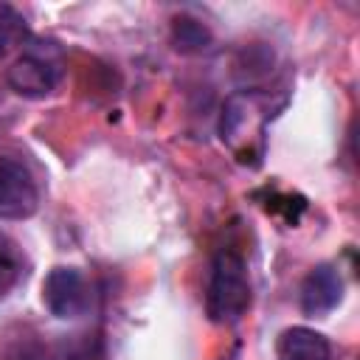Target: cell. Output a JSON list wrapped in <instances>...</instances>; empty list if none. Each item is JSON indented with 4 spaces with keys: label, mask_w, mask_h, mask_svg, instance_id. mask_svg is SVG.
<instances>
[{
    "label": "cell",
    "mask_w": 360,
    "mask_h": 360,
    "mask_svg": "<svg viewBox=\"0 0 360 360\" xmlns=\"http://www.w3.org/2000/svg\"><path fill=\"white\" fill-rule=\"evenodd\" d=\"M273 101L262 90H236L225 98L217 135L239 163L259 166L264 155V132L273 118Z\"/></svg>",
    "instance_id": "6da1fadb"
},
{
    "label": "cell",
    "mask_w": 360,
    "mask_h": 360,
    "mask_svg": "<svg viewBox=\"0 0 360 360\" xmlns=\"http://www.w3.org/2000/svg\"><path fill=\"white\" fill-rule=\"evenodd\" d=\"M250 273L245 253L233 245H222L208 270V287H205V312L211 323L233 326L242 321V315L250 307Z\"/></svg>",
    "instance_id": "7a4b0ae2"
},
{
    "label": "cell",
    "mask_w": 360,
    "mask_h": 360,
    "mask_svg": "<svg viewBox=\"0 0 360 360\" xmlns=\"http://www.w3.org/2000/svg\"><path fill=\"white\" fill-rule=\"evenodd\" d=\"M39 208V186L22 158L0 155V219L20 222Z\"/></svg>",
    "instance_id": "3957f363"
},
{
    "label": "cell",
    "mask_w": 360,
    "mask_h": 360,
    "mask_svg": "<svg viewBox=\"0 0 360 360\" xmlns=\"http://www.w3.org/2000/svg\"><path fill=\"white\" fill-rule=\"evenodd\" d=\"M42 301L53 318H82L90 309V284L79 267L56 264L42 281Z\"/></svg>",
    "instance_id": "277c9868"
},
{
    "label": "cell",
    "mask_w": 360,
    "mask_h": 360,
    "mask_svg": "<svg viewBox=\"0 0 360 360\" xmlns=\"http://www.w3.org/2000/svg\"><path fill=\"white\" fill-rule=\"evenodd\" d=\"M62 79V70L56 62L39 56V53H22L8 70H6V82L8 87L22 96V98H45L56 90Z\"/></svg>",
    "instance_id": "5b68a950"
},
{
    "label": "cell",
    "mask_w": 360,
    "mask_h": 360,
    "mask_svg": "<svg viewBox=\"0 0 360 360\" xmlns=\"http://www.w3.org/2000/svg\"><path fill=\"white\" fill-rule=\"evenodd\" d=\"M343 298V278L332 264H315L304 281H301V292H298V304L304 315H329Z\"/></svg>",
    "instance_id": "8992f818"
},
{
    "label": "cell",
    "mask_w": 360,
    "mask_h": 360,
    "mask_svg": "<svg viewBox=\"0 0 360 360\" xmlns=\"http://www.w3.org/2000/svg\"><path fill=\"white\" fill-rule=\"evenodd\" d=\"M278 360H332V343L323 332L309 326H290L276 343Z\"/></svg>",
    "instance_id": "52a82bcc"
},
{
    "label": "cell",
    "mask_w": 360,
    "mask_h": 360,
    "mask_svg": "<svg viewBox=\"0 0 360 360\" xmlns=\"http://www.w3.org/2000/svg\"><path fill=\"white\" fill-rule=\"evenodd\" d=\"M211 42H214V37H211L205 22H200L194 17H177L172 22V45H174V51H180V53H202V51L211 48Z\"/></svg>",
    "instance_id": "ba28073f"
},
{
    "label": "cell",
    "mask_w": 360,
    "mask_h": 360,
    "mask_svg": "<svg viewBox=\"0 0 360 360\" xmlns=\"http://www.w3.org/2000/svg\"><path fill=\"white\" fill-rule=\"evenodd\" d=\"M22 273H25V259L20 245L11 236L0 233V298H6L20 284Z\"/></svg>",
    "instance_id": "9c48e42d"
},
{
    "label": "cell",
    "mask_w": 360,
    "mask_h": 360,
    "mask_svg": "<svg viewBox=\"0 0 360 360\" xmlns=\"http://www.w3.org/2000/svg\"><path fill=\"white\" fill-rule=\"evenodd\" d=\"M20 37H25V17L11 3H0V59Z\"/></svg>",
    "instance_id": "30bf717a"
},
{
    "label": "cell",
    "mask_w": 360,
    "mask_h": 360,
    "mask_svg": "<svg viewBox=\"0 0 360 360\" xmlns=\"http://www.w3.org/2000/svg\"><path fill=\"white\" fill-rule=\"evenodd\" d=\"M6 360H56V357H53V352L42 340H20L6 354Z\"/></svg>",
    "instance_id": "8fae6325"
},
{
    "label": "cell",
    "mask_w": 360,
    "mask_h": 360,
    "mask_svg": "<svg viewBox=\"0 0 360 360\" xmlns=\"http://www.w3.org/2000/svg\"><path fill=\"white\" fill-rule=\"evenodd\" d=\"M225 360H231V357H225Z\"/></svg>",
    "instance_id": "7c38bea8"
}]
</instances>
